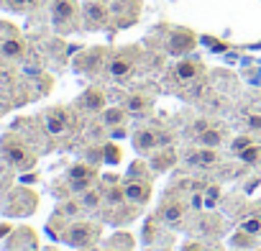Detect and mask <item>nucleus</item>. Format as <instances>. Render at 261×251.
<instances>
[{"label":"nucleus","instance_id":"f257e3e1","mask_svg":"<svg viewBox=\"0 0 261 251\" xmlns=\"http://www.w3.org/2000/svg\"><path fill=\"white\" fill-rule=\"evenodd\" d=\"M51 23L59 31H74L80 23L82 8L77 6V0H51Z\"/></svg>","mask_w":261,"mask_h":251},{"label":"nucleus","instance_id":"f03ea898","mask_svg":"<svg viewBox=\"0 0 261 251\" xmlns=\"http://www.w3.org/2000/svg\"><path fill=\"white\" fill-rule=\"evenodd\" d=\"M136 54H139L136 46H128V49H120L118 54H113L108 59V74L113 80L130 77V72H134V67H136Z\"/></svg>","mask_w":261,"mask_h":251},{"label":"nucleus","instance_id":"7ed1b4c3","mask_svg":"<svg viewBox=\"0 0 261 251\" xmlns=\"http://www.w3.org/2000/svg\"><path fill=\"white\" fill-rule=\"evenodd\" d=\"M97 236V225L87 223V220H74L67 231H64V241L69 246H77V248H87Z\"/></svg>","mask_w":261,"mask_h":251},{"label":"nucleus","instance_id":"20e7f679","mask_svg":"<svg viewBox=\"0 0 261 251\" xmlns=\"http://www.w3.org/2000/svg\"><path fill=\"white\" fill-rule=\"evenodd\" d=\"M3 157H6V162H8L11 167H16V169H29V167H34V154H31L21 141H8V136H6V141H3Z\"/></svg>","mask_w":261,"mask_h":251},{"label":"nucleus","instance_id":"39448f33","mask_svg":"<svg viewBox=\"0 0 261 251\" xmlns=\"http://www.w3.org/2000/svg\"><path fill=\"white\" fill-rule=\"evenodd\" d=\"M82 21L87 29H102L110 21V11L102 0H85L82 3Z\"/></svg>","mask_w":261,"mask_h":251},{"label":"nucleus","instance_id":"423d86ee","mask_svg":"<svg viewBox=\"0 0 261 251\" xmlns=\"http://www.w3.org/2000/svg\"><path fill=\"white\" fill-rule=\"evenodd\" d=\"M167 144H169V134H159V131H154V129H141V131L134 134V146H136V152H141V154L154 152V149L167 146Z\"/></svg>","mask_w":261,"mask_h":251},{"label":"nucleus","instance_id":"0eeeda50","mask_svg":"<svg viewBox=\"0 0 261 251\" xmlns=\"http://www.w3.org/2000/svg\"><path fill=\"white\" fill-rule=\"evenodd\" d=\"M197 46V36L190 29H174L169 36V54L174 57H187Z\"/></svg>","mask_w":261,"mask_h":251},{"label":"nucleus","instance_id":"6e6552de","mask_svg":"<svg viewBox=\"0 0 261 251\" xmlns=\"http://www.w3.org/2000/svg\"><path fill=\"white\" fill-rule=\"evenodd\" d=\"M67 180H69V187H72L74 192H85V190H90V187L95 185L97 172H95L92 167H87V164H74V167L69 169Z\"/></svg>","mask_w":261,"mask_h":251},{"label":"nucleus","instance_id":"1a4fd4ad","mask_svg":"<svg viewBox=\"0 0 261 251\" xmlns=\"http://www.w3.org/2000/svg\"><path fill=\"white\" fill-rule=\"evenodd\" d=\"M77 105H80L82 110H87V113H102V110L108 108V97H105V90H102V87H97V85L87 87V90H85V92L80 95Z\"/></svg>","mask_w":261,"mask_h":251},{"label":"nucleus","instance_id":"9d476101","mask_svg":"<svg viewBox=\"0 0 261 251\" xmlns=\"http://www.w3.org/2000/svg\"><path fill=\"white\" fill-rule=\"evenodd\" d=\"M44 123H46V131H49V134L59 136V134H64V131L69 129V113H67L64 108H51V110L44 115Z\"/></svg>","mask_w":261,"mask_h":251},{"label":"nucleus","instance_id":"9b49d317","mask_svg":"<svg viewBox=\"0 0 261 251\" xmlns=\"http://www.w3.org/2000/svg\"><path fill=\"white\" fill-rule=\"evenodd\" d=\"M123 192H125V200H130V203H136V205H144V203H149V197H151V185L149 182H139V180H130V182H125L123 185Z\"/></svg>","mask_w":261,"mask_h":251},{"label":"nucleus","instance_id":"f8f14e48","mask_svg":"<svg viewBox=\"0 0 261 251\" xmlns=\"http://www.w3.org/2000/svg\"><path fill=\"white\" fill-rule=\"evenodd\" d=\"M200 72H202V64L197 62V59H190V57H179V62H177V67H174V77L179 80V82H192V80H197L200 77Z\"/></svg>","mask_w":261,"mask_h":251},{"label":"nucleus","instance_id":"ddd939ff","mask_svg":"<svg viewBox=\"0 0 261 251\" xmlns=\"http://www.w3.org/2000/svg\"><path fill=\"white\" fill-rule=\"evenodd\" d=\"M0 54H3L6 59H23L26 57V41L21 36H6L0 39Z\"/></svg>","mask_w":261,"mask_h":251},{"label":"nucleus","instance_id":"4468645a","mask_svg":"<svg viewBox=\"0 0 261 251\" xmlns=\"http://www.w3.org/2000/svg\"><path fill=\"white\" fill-rule=\"evenodd\" d=\"M159 218H162L164 225H179L182 218H185V203H179V200H167V203L162 205V210H159Z\"/></svg>","mask_w":261,"mask_h":251},{"label":"nucleus","instance_id":"2eb2a0df","mask_svg":"<svg viewBox=\"0 0 261 251\" xmlns=\"http://www.w3.org/2000/svg\"><path fill=\"white\" fill-rule=\"evenodd\" d=\"M151 105H154V100L149 97V95H130L128 97V103H125V110L128 113H134V115H146L149 110H151Z\"/></svg>","mask_w":261,"mask_h":251},{"label":"nucleus","instance_id":"dca6fc26","mask_svg":"<svg viewBox=\"0 0 261 251\" xmlns=\"http://www.w3.org/2000/svg\"><path fill=\"white\" fill-rule=\"evenodd\" d=\"M218 152L215 149H207V146H200V149H195L192 154H190V162L195 164V167H213V164H218Z\"/></svg>","mask_w":261,"mask_h":251},{"label":"nucleus","instance_id":"f3484780","mask_svg":"<svg viewBox=\"0 0 261 251\" xmlns=\"http://www.w3.org/2000/svg\"><path fill=\"white\" fill-rule=\"evenodd\" d=\"M102 57H105V52L92 49V52H87L85 57L77 59V69H82V72H95V69L102 64Z\"/></svg>","mask_w":261,"mask_h":251},{"label":"nucleus","instance_id":"a211bd4d","mask_svg":"<svg viewBox=\"0 0 261 251\" xmlns=\"http://www.w3.org/2000/svg\"><path fill=\"white\" fill-rule=\"evenodd\" d=\"M174 162H177V157H174V152H172V149L156 152V154L151 157V167H154L156 172H167V169H172V167H174Z\"/></svg>","mask_w":261,"mask_h":251},{"label":"nucleus","instance_id":"6ab92c4d","mask_svg":"<svg viewBox=\"0 0 261 251\" xmlns=\"http://www.w3.org/2000/svg\"><path fill=\"white\" fill-rule=\"evenodd\" d=\"M197 144L200 146H207V149H215V146H220L223 144V131H218V129H205L202 134H197Z\"/></svg>","mask_w":261,"mask_h":251},{"label":"nucleus","instance_id":"aec40b11","mask_svg":"<svg viewBox=\"0 0 261 251\" xmlns=\"http://www.w3.org/2000/svg\"><path fill=\"white\" fill-rule=\"evenodd\" d=\"M125 108H105L102 110V123L108 126V129H115V126H123V120H125Z\"/></svg>","mask_w":261,"mask_h":251},{"label":"nucleus","instance_id":"412c9836","mask_svg":"<svg viewBox=\"0 0 261 251\" xmlns=\"http://www.w3.org/2000/svg\"><path fill=\"white\" fill-rule=\"evenodd\" d=\"M80 205H82V208H90V210H92V208H97V205H100V192H97V190H92V187H90V190H85V192H82V203H80Z\"/></svg>","mask_w":261,"mask_h":251},{"label":"nucleus","instance_id":"4be33fe9","mask_svg":"<svg viewBox=\"0 0 261 251\" xmlns=\"http://www.w3.org/2000/svg\"><path fill=\"white\" fill-rule=\"evenodd\" d=\"M44 0H8V6L13 11H31V8H39Z\"/></svg>","mask_w":261,"mask_h":251},{"label":"nucleus","instance_id":"5701e85b","mask_svg":"<svg viewBox=\"0 0 261 251\" xmlns=\"http://www.w3.org/2000/svg\"><path fill=\"white\" fill-rule=\"evenodd\" d=\"M258 157H261V146H256V144H251L248 149H243V152H241V159H243L246 164H253Z\"/></svg>","mask_w":261,"mask_h":251},{"label":"nucleus","instance_id":"b1692460","mask_svg":"<svg viewBox=\"0 0 261 251\" xmlns=\"http://www.w3.org/2000/svg\"><path fill=\"white\" fill-rule=\"evenodd\" d=\"M105 197H108V203H110V205H118V203H123L125 192H123V187H120V185H113V187L105 192Z\"/></svg>","mask_w":261,"mask_h":251},{"label":"nucleus","instance_id":"393cba45","mask_svg":"<svg viewBox=\"0 0 261 251\" xmlns=\"http://www.w3.org/2000/svg\"><path fill=\"white\" fill-rule=\"evenodd\" d=\"M243 231H246V233H251V236H256V233L261 231V218H258V215L246 218V220H243Z\"/></svg>","mask_w":261,"mask_h":251},{"label":"nucleus","instance_id":"a878e982","mask_svg":"<svg viewBox=\"0 0 261 251\" xmlns=\"http://www.w3.org/2000/svg\"><path fill=\"white\" fill-rule=\"evenodd\" d=\"M253 144V139L251 136H238V139H233V144H230V149L236 152V154H241L243 149H248Z\"/></svg>","mask_w":261,"mask_h":251},{"label":"nucleus","instance_id":"bb28decb","mask_svg":"<svg viewBox=\"0 0 261 251\" xmlns=\"http://www.w3.org/2000/svg\"><path fill=\"white\" fill-rule=\"evenodd\" d=\"M251 233H246V231H241V233H236L233 236V246H251Z\"/></svg>","mask_w":261,"mask_h":251},{"label":"nucleus","instance_id":"cd10ccee","mask_svg":"<svg viewBox=\"0 0 261 251\" xmlns=\"http://www.w3.org/2000/svg\"><path fill=\"white\" fill-rule=\"evenodd\" d=\"M246 123H248V129H251V131H261V113L248 115V118H246Z\"/></svg>","mask_w":261,"mask_h":251},{"label":"nucleus","instance_id":"c85d7f7f","mask_svg":"<svg viewBox=\"0 0 261 251\" xmlns=\"http://www.w3.org/2000/svg\"><path fill=\"white\" fill-rule=\"evenodd\" d=\"M105 157H108V162H113V164L120 162V152H118V146H113V144L105 146Z\"/></svg>","mask_w":261,"mask_h":251},{"label":"nucleus","instance_id":"c756f323","mask_svg":"<svg viewBox=\"0 0 261 251\" xmlns=\"http://www.w3.org/2000/svg\"><path fill=\"white\" fill-rule=\"evenodd\" d=\"M205 129H210V123H207L205 118H202V120H195V126H192V131H195V134H202Z\"/></svg>","mask_w":261,"mask_h":251},{"label":"nucleus","instance_id":"7c9ffc66","mask_svg":"<svg viewBox=\"0 0 261 251\" xmlns=\"http://www.w3.org/2000/svg\"><path fill=\"white\" fill-rule=\"evenodd\" d=\"M125 136V129H123V126H115V129H113V139H123Z\"/></svg>","mask_w":261,"mask_h":251},{"label":"nucleus","instance_id":"2f4dec72","mask_svg":"<svg viewBox=\"0 0 261 251\" xmlns=\"http://www.w3.org/2000/svg\"><path fill=\"white\" fill-rule=\"evenodd\" d=\"M0 74H3V64H0Z\"/></svg>","mask_w":261,"mask_h":251},{"label":"nucleus","instance_id":"473e14b6","mask_svg":"<svg viewBox=\"0 0 261 251\" xmlns=\"http://www.w3.org/2000/svg\"><path fill=\"white\" fill-rule=\"evenodd\" d=\"M258 218H261V213H258Z\"/></svg>","mask_w":261,"mask_h":251},{"label":"nucleus","instance_id":"72a5a7b5","mask_svg":"<svg viewBox=\"0 0 261 251\" xmlns=\"http://www.w3.org/2000/svg\"><path fill=\"white\" fill-rule=\"evenodd\" d=\"M113 251H118V248H113Z\"/></svg>","mask_w":261,"mask_h":251},{"label":"nucleus","instance_id":"f704fd0d","mask_svg":"<svg viewBox=\"0 0 261 251\" xmlns=\"http://www.w3.org/2000/svg\"><path fill=\"white\" fill-rule=\"evenodd\" d=\"M149 251H151V248H149Z\"/></svg>","mask_w":261,"mask_h":251}]
</instances>
